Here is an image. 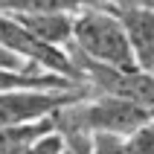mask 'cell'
I'll return each mask as SVG.
<instances>
[{
  "label": "cell",
  "instance_id": "30bf717a",
  "mask_svg": "<svg viewBox=\"0 0 154 154\" xmlns=\"http://www.w3.org/2000/svg\"><path fill=\"white\" fill-rule=\"evenodd\" d=\"M64 151H67V140H64V134L50 131V134H44L41 140H35L23 154H64Z\"/></svg>",
  "mask_w": 154,
  "mask_h": 154
},
{
  "label": "cell",
  "instance_id": "8fae6325",
  "mask_svg": "<svg viewBox=\"0 0 154 154\" xmlns=\"http://www.w3.org/2000/svg\"><path fill=\"white\" fill-rule=\"evenodd\" d=\"M90 6H111V9H151L154 12V0H85Z\"/></svg>",
  "mask_w": 154,
  "mask_h": 154
},
{
  "label": "cell",
  "instance_id": "7a4b0ae2",
  "mask_svg": "<svg viewBox=\"0 0 154 154\" xmlns=\"http://www.w3.org/2000/svg\"><path fill=\"white\" fill-rule=\"evenodd\" d=\"M67 52L73 58L90 61L99 67H116V70L137 67L119 20L105 6L85 3L73 15V38H70Z\"/></svg>",
  "mask_w": 154,
  "mask_h": 154
},
{
  "label": "cell",
  "instance_id": "9c48e42d",
  "mask_svg": "<svg viewBox=\"0 0 154 154\" xmlns=\"http://www.w3.org/2000/svg\"><path fill=\"white\" fill-rule=\"evenodd\" d=\"M125 148L128 154H154V116L125 137Z\"/></svg>",
  "mask_w": 154,
  "mask_h": 154
},
{
  "label": "cell",
  "instance_id": "4fadbf2b",
  "mask_svg": "<svg viewBox=\"0 0 154 154\" xmlns=\"http://www.w3.org/2000/svg\"><path fill=\"white\" fill-rule=\"evenodd\" d=\"M64 154H76V151H73V148H70V146H67V151H64Z\"/></svg>",
  "mask_w": 154,
  "mask_h": 154
},
{
  "label": "cell",
  "instance_id": "9a60e30c",
  "mask_svg": "<svg viewBox=\"0 0 154 154\" xmlns=\"http://www.w3.org/2000/svg\"><path fill=\"white\" fill-rule=\"evenodd\" d=\"M151 73H154V67H151Z\"/></svg>",
  "mask_w": 154,
  "mask_h": 154
},
{
  "label": "cell",
  "instance_id": "6da1fadb",
  "mask_svg": "<svg viewBox=\"0 0 154 154\" xmlns=\"http://www.w3.org/2000/svg\"><path fill=\"white\" fill-rule=\"evenodd\" d=\"M154 116V111L140 105L111 99V96L87 93L85 99L61 108L52 122L55 131L64 137H93V134H113V137H128L131 131L146 125Z\"/></svg>",
  "mask_w": 154,
  "mask_h": 154
},
{
  "label": "cell",
  "instance_id": "7c38bea8",
  "mask_svg": "<svg viewBox=\"0 0 154 154\" xmlns=\"http://www.w3.org/2000/svg\"><path fill=\"white\" fill-rule=\"evenodd\" d=\"M0 70H9V73H23V70H29V73H41V70H35V67H29V64H23L20 58H15L12 52L0 44Z\"/></svg>",
  "mask_w": 154,
  "mask_h": 154
},
{
  "label": "cell",
  "instance_id": "8992f818",
  "mask_svg": "<svg viewBox=\"0 0 154 154\" xmlns=\"http://www.w3.org/2000/svg\"><path fill=\"white\" fill-rule=\"evenodd\" d=\"M73 15L70 12H47V15H9V17H15L26 32L35 35L38 41H44L47 47L67 50L70 38H73Z\"/></svg>",
  "mask_w": 154,
  "mask_h": 154
},
{
  "label": "cell",
  "instance_id": "52a82bcc",
  "mask_svg": "<svg viewBox=\"0 0 154 154\" xmlns=\"http://www.w3.org/2000/svg\"><path fill=\"white\" fill-rule=\"evenodd\" d=\"M50 131H55L52 116L38 119V122H26V125L0 128V154H23L35 140H41L44 134H50Z\"/></svg>",
  "mask_w": 154,
  "mask_h": 154
},
{
  "label": "cell",
  "instance_id": "ba28073f",
  "mask_svg": "<svg viewBox=\"0 0 154 154\" xmlns=\"http://www.w3.org/2000/svg\"><path fill=\"white\" fill-rule=\"evenodd\" d=\"M85 0H6L0 3L3 15H47V12H79Z\"/></svg>",
  "mask_w": 154,
  "mask_h": 154
},
{
  "label": "cell",
  "instance_id": "3957f363",
  "mask_svg": "<svg viewBox=\"0 0 154 154\" xmlns=\"http://www.w3.org/2000/svg\"><path fill=\"white\" fill-rule=\"evenodd\" d=\"M0 44L15 58H20L23 64L41 70V73H52V76L70 79L76 85H85V79H82L79 67L73 64V58L67 55V50L47 47L44 41H38L35 35H29L15 17H9V15H0Z\"/></svg>",
  "mask_w": 154,
  "mask_h": 154
},
{
  "label": "cell",
  "instance_id": "5bb4252c",
  "mask_svg": "<svg viewBox=\"0 0 154 154\" xmlns=\"http://www.w3.org/2000/svg\"><path fill=\"white\" fill-rule=\"evenodd\" d=\"M0 3H6V0H0Z\"/></svg>",
  "mask_w": 154,
  "mask_h": 154
},
{
  "label": "cell",
  "instance_id": "5b68a950",
  "mask_svg": "<svg viewBox=\"0 0 154 154\" xmlns=\"http://www.w3.org/2000/svg\"><path fill=\"white\" fill-rule=\"evenodd\" d=\"M111 9V6H105ZM111 15L119 20L122 32L128 38V47L134 52L140 70L151 73L154 67V12L151 9H111Z\"/></svg>",
  "mask_w": 154,
  "mask_h": 154
},
{
  "label": "cell",
  "instance_id": "277c9868",
  "mask_svg": "<svg viewBox=\"0 0 154 154\" xmlns=\"http://www.w3.org/2000/svg\"><path fill=\"white\" fill-rule=\"evenodd\" d=\"M87 93H90L87 87H76V90H35V87L0 90V128L55 116L61 108L85 99Z\"/></svg>",
  "mask_w": 154,
  "mask_h": 154
}]
</instances>
